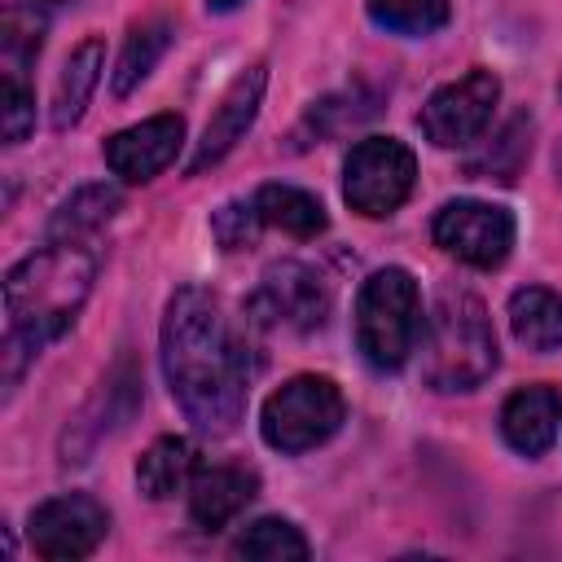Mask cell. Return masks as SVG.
I'll return each instance as SVG.
<instances>
[{"label":"cell","instance_id":"obj_3","mask_svg":"<svg viewBox=\"0 0 562 562\" xmlns=\"http://www.w3.org/2000/svg\"><path fill=\"white\" fill-rule=\"evenodd\" d=\"M496 334L487 307L470 290H439L426 338H422V378L435 391H474L496 369Z\"/></svg>","mask_w":562,"mask_h":562},{"label":"cell","instance_id":"obj_17","mask_svg":"<svg viewBox=\"0 0 562 562\" xmlns=\"http://www.w3.org/2000/svg\"><path fill=\"white\" fill-rule=\"evenodd\" d=\"M255 211L263 224L290 233V237H316L325 233V206L321 198H312L307 189H294V184H263L255 198Z\"/></svg>","mask_w":562,"mask_h":562},{"label":"cell","instance_id":"obj_24","mask_svg":"<svg viewBox=\"0 0 562 562\" xmlns=\"http://www.w3.org/2000/svg\"><path fill=\"white\" fill-rule=\"evenodd\" d=\"M0 114H4V140L22 145L35 127V92L18 79V70H4V88H0Z\"/></svg>","mask_w":562,"mask_h":562},{"label":"cell","instance_id":"obj_11","mask_svg":"<svg viewBox=\"0 0 562 562\" xmlns=\"http://www.w3.org/2000/svg\"><path fill=\"white\" fill-rule=\"evenodd\" d=\"M180 140H184V119L180 114H154V119L123 127L105 140V167L127 184H145L180 154Z\"/></svg>","mask_w":562,"mask_h":562},{"label":"cell","instance_id":"obj_16","mask_svg":"<svg viewBox=\"0 0 562 562\" xmlns=\"http://www.w3.org/2000/svg\"><path fill=\"white\" fill-rule=\"evenodd\" d=\"M509 329L527 351H562V294L522 285L509 294Z\"/></svg>","mask_w":562,"mask_h":562},{"label":"cell","instance_id":"obj_2","mask_svg":"<svg viewBox=\"0 0 562 562\" xmlns=\"http://www.w3.org/2000/svg\"><path fill=\"white\" fill-rule=\"evenodd\" d=\"M97 263L92 255L75 250L70 241H57L31 259H22L18 268H9L4 277V386L13 391L26 360L53 342L57 334L70 329L75 312L83 307L88 290H92Z\"/></svg>","mask_w":562,"mask_h":562},{"label":"cell","instance_id":"obj_22","mask_svg":"<svg viewBox=\"0 0 562 562\" xmlns=\"http://www.w3.org/2000/svg\"><path fill=\"white\" fill-rule=\"evenodd\" d=\"M527 154H531V119H527V114H514V119L496 132V140H492L483 154H474V158L465 162V171H470V176H483V180H514Z\"/></svg>","mask_w":562,"mask_h":562},{"label":"cell","instance_id":"obj_14","mask_svg":"<svg viewBox=\"0 0 562 562\" xmlns=\"http://www.w3.org/2000/svg\"><path fill=\"white\" fill-rule=\"evenodd\" d=\"M250 496H255V474L246 465H206L189 479V514L206 531L233 522Z\"/></svg>","mask_w":562,"mask_h":562},{"label":"cell","instance_id":"obj_4","mask_svg":"<svg viewBox=\"0 0 562 562\" xmlns=\"http://www.w3.org/2000/svg\"><path fill=\"white\" fill-rule=\"evenodd\" d=\"M422 334V294L417 281L404 268H378L360 294H356V347L360 356L382 369L395 373Z\"/></svg>","mask_w":562,"mask_h":562},{"label":"cell","instance_id":"obj_12","mask_svg":"<svg viewBox=\"0 0 562 562\" xmlns=\"http://www.w3.org/2000/svg\"><path fill=\"white\" fill-rule=\"evenodd\" d=\"M263 88H268V66H250V70H241V75L228 83V92L220 97L211 123L202 127V140H198V149H193V158H189V176L215 167V162L246 136V127H250L255 114H259Z\"/></svg>","mask_w":562,"mask_h":562},{"label":"cell","instance_id":"obj_7","mask_svg":"<svg viewBox=\"0 0 562 562\" xmlns=\"http://www.w3.org/2000/svg\"><path fill=\"white\" fill-rule=\"evenodd\" d=\"M329 303H334V290L321 268L303 259H281L259 277V290L250 294V321L307 334L325 325Z\"/></svg>","mask_w":562,"mask_h":562},{"label":"cell","instance_id":"obj_13","mask_svg":"<svg viewBox=\"0 0 562 562\" xmlns=\"http://www.w3.org/2000/svg\"><path fill=\"white\" fill-rule=\"evenodd\" d=\"M558 422H562V395L558 386H544V382L518 386L501 408V435L522 457L549 452V443L558 439Z\"/></svg>","mask_w":562,"mask_h":562},{"label":"cell","instance_id":"obj_28","mask_svg":"<svg viewBox=\"0 0 562 562\" xmlns=\"http://www.w3.org/2000/svg\"><path fill=\"white\" fill-rule=\"evenodd\" d=\"M553 167H558V184H562V145H558V154H553Z\"/></svg>","mask_w":562,"mask_h":562},{"label":"cell","instance_id":"obj_15","mask_svg":"<svg viewBox=\"0 0 562 562\" xmlns=\"http://www.w3.org/2000/svg\"><path fill=\"white\" fill-rule=\"evenodd\" d=\"M101 66H105V44H101V35H88V40L66 57V66H61V75H57V92H53V127H57V132H66V127H75V123L83 119L88 97H92V88H97V79H101Z\"/></svg>","mask_w":562,"mask_h":562},{"label":"cell","instance_id":"obj_20","mask_svg":"<svg viewBox=\"0 0 562 562\" xmlns=\"http://www.w3.org/2000/svg\"><path fill=\"white\" fill-rule=\"evenodd\" d=\"M114 211H119V193L110 184H88V189H79L75 198L61 202V211L48 224V241H70L75 246L83 233L101 228Z\"/></svg>","mask_w":562,"mask_h":562},{"label":"cell","instance_id":"obj_18","mask_svg":"<svg viewBox=\"0 0 562 562\" xmlns=\"http://www.w3.org/2000/svg\"><path fill=\"white\" fill-rule=\"evenodd\" d=\"M193 479V448L180 435H162L145 448V457L136 461V483L149 501H167L176 496L184 483Z\"/></svg>","mask_w":562,"mask_h":562},{"label":"cell","instance_id":"obj_10","mask_svg":"<svg viewBox=\"0 0 562 562\" xmlns=\"http://www.w3.org/2000/svg\"><path fill=\"white\" fill-rule=\"evenodd\" d=\"M110 514L83 492L53 496L31 509V549L40 558H88L105 540Z\"/></svg>","mask_w":562,"mask_h":562},{"label":"cell","instance_id":"obj_1","mask_svg":"<svg viewBox=\"0 0 562 562\" xmlns=\"http://www.w3.org/2000/svg\"><path fill=\"white\" fill-rule=\"evenodd\" d=\"M162 373L171 400L184 417L206 435H228L246 413V391L255 378L250 347L237 338L224 303L202 290L184 285L167 303L162 316Z\"/></svg>","mask_w":562,"mask_h":562},{"label":"cell","instance_id":"obj_27","mask_svg":"<svg viewBox=\"0 0 562 562\" xmlns=\"http://www.w3.org/2000/svg\"><path fill=\"white\" fill-rule=\"evenodd\" d=\"M237 4H241V0H206V9H211V13H233Z\"/></svg>","mask_w":562,"mask_h":562},{"label":"cell","instance_id":"obj_26","mask_svg":"<svg viewBox=\"0 0 562 562\" xmlns=\"http://www.w3.org/2000/svg\"><path fill=\"white\" fill-rule=\"evenodd\" d=\"M40 31H44V22L35 13L9 9V18H4V57H9L13 70H18V61H26V57L40 53Z\"/></svg>","mask_w":562,"mask_h":562},{"label":"cell","instance_id":"obj_21","mask_svg":"<svg viewBox=\"0 0 562 562\" xmlns=\"http://www.w3.org/2000/svg\"><path fill=\"white\" fill-rule=\"evenodd\" d=\"M233 553L237 558H250V562H303L312 549L303 540V531L285 518H259L250 522L237 540H233Z\"/></svg>","mask_w":562,"mask_h":562},{"label":"cell","instance_id":"obj_9","mask_svg":"<svg viewBox=\"0 0 562 562\" xmlns=\"http://www.w3.org/2000/svg\"><path fill=\"white\" fill-rule=\"evenodd\" d=\"M501 101V79L492 70H470L452 83H443L417 114V127L439 149H461L483 136L492 123V110Z\"/></svg>","mask_w":562,"mask_h":562},{"label":"cell","instance_id":"obj_23","mask_svg":"<svg viewBox=\"0 0 562 562\" xmlns=\"http://www.w3.org/2000/svg\"><path fill=\"white\" fill-rule=\"evenodd\" d=\"M369 18L395 35H430L448 22V0H369Z\"/></svg>","mask_w":562,"mask_h":562},{"label":"cell","instance_id":"obj_8","mask_svg":"<svg viewBox=\"0 0 562 562\" xmlns=\"http://www.w3.org/2000/svg\"><path fill=\"white\" fill-rule=\"evenodd\" d=\"M430 233H435V246H443L452 259L470 268H501L514 246V215L496 202L457 198L435 211Z\"/></svg>","mask_w":562,"mask_h":562},{"label":"cell","instance_id":"obj_19","mask_svg":"<svg viewBox=\"0 0 562 562\" xmlns=\"http://www.w3.org/2000/svg\"><path fill=\"white\" fill-rule=\"evenodd\" d=\"M167 44H171V22L167 18H149V22L132 26V35H127V44L119 53V66H114V92L127 97L158 66V57L167 53Z\"/></svg>","mask_w":562,"mask_h":562},{"label":"cell","instance_id":"obj_6","mask_svg":"<svg viewBox=\"0 0 562 562\" xmlns=\"http://www.w3.org/2000/svg\"><path fill=\"white\" fill-rule=\"evenodd\" d=\"M417 180V158L404 140L395 136H364L342 167V198L351 211L382 220L404 206Z\"/></svg>","mask_w":562,"mask_h":562},{"label":"cell","instance_id":"obj_5","mask_svg":"<svg viewBox=\"0 0 562 562\" xmlns=\"http://www.w3.org/2000/svg\"><path fill=\"white\" fill-rule=\"evenodd\" d=\"M342 413H347V400L329 378L299 373L263 400L259 430H263V443L277 452H307L342 426Z\"/></svg>","mask_w":562,"mask_h":562},{"label":"cell","instance_id":"obj_25","mask_svg":"<svg viewBox=\"0 0 562 562\" xmlns=\"http://www.w3.org/2000/svg\"><path fill=\"white\" fill-rule=\"evenodd\" d=\"M259 224H263V220H259L255 202H228V206H220L215 220H211V228H215V237H220L224 250H241V246H250Z\"/></svg>","mask_w":562,"mask_h":562}]
</instances>
